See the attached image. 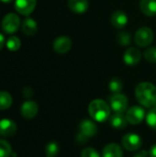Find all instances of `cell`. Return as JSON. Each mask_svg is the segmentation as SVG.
<instances>
[{
    "label": "cell",
    "mask_w": 156,
    "mask_h": 157,
    "mask_svg": "<svg viewBox=\"0 0 156 157\" xmlns=\"http://www.w3.org/2000/svg\"><path fill=\"white\" fill-rule=\"evenodd\" d=\"M138 102L145 108H153L156 103V86L149 82L140 83L135 88Z\"/></svg>",
    "instance_id": "obj_1"
},
{
    "label": "cell",
    "mask_w": 156,
    "mask_h": 157,
    "mask_svg": "<svg viewBox=\"0 0 156 157\" xmlns=\"http://www.w3.org/2000/svg\"><path fill=\"white\" fill-rule=\"evenodd\" d=\"M110 106L102 99H94L88 106L90 117L97 122H104L110 117Z\"/></svg>",
    "instance_id": "obj_2"
},
{
    "label": "cell",
    "mask_w": 156,
    "mask_h": 157,
    "mask_svg": "<svg viewBox=\"0 0 156 157\" xmlns=\"http://www.w3.org/2000/svg\"><path fill=\"white\" fill-rule=\"evenodd\" d=\"M134 40L139 47H147L154 40V32L148 27H142L136 31Z\"/></svg>",
    "instance_id": "obj_3"
},
{
    "label": "cell",
    "mask_w": 156,
    "mask_h": 157,
    "mask_svg": "<svg viewBox=\"0 0 156 157\" xmlns=\"http://www.w3.org/2000/svg\"><path fill=\"white\" fill-rule=\"evenodd\" d=\"M20 26V18L15 13H8L6 15L2 21V29L6 33L12 34L17 31Z\"/></svg>",
    "instance_id": "obj_4"
},
{
    "label": "cell",
    "mask_w": 156,
    "mask_h": 157,
    "mask_svg": "<svg viewBox=\"0 0 156 157\" xmlns=\"http://www.w3.org/2000/svg\"><path fill=\"white\" fill-rule=\"evenodd\" d=\"M109 106L115 113H124L128 108V98L120 93L114 94L109 98Z\"/></svg>",
    "instance_id": "obj_5"
},
{
    "label": "cell",
    "mask_w": 156,
    "mask_h": 157,
    "mask_svg": "<svg viewBox=\"0 0 156 157\" xmlns=\"http://www.w3.org/2000/svg\"><path fill=\"white\" fill-rule=\"evenodd\" d=\"M142 138L135 133L125 134L121 140L122 146L129 152H134L139 150L142 146Z\"/></svg>",
    "instance_id": "obj_6"
},
{
    "label": "cell",
    "mask_w": 156,
    "mask_h": 157,
    "mask_svg": "<svg viewBox=\"0 0 156 157\" xmlns=\"http://www.w3.org/2000/svg\"><path fill=\"white\" fill-rule=\"evenodd\" d=\"M126 119L128 121V123L132 125L140 124L143 119L145 118V111L144 109L140 106H133L130 108L126 112Z\"/></svg>",
    "instance_id": "obj_7"
},
{
    "label": "cell",
    "mask_w": 156,
    "mask_h": 157,
    "mask_svg": "<svg viewBox=\"0 0 156 157\" xmlns=\"http://www.w3.org/2000/svg\"><path fill=\"white\" fill-rule=\"evenodd\" d=\"M37 0H16L15 8L17 13L23 16L30 15L35 9Z\"/></svg>",
    "instance_id": "obj_8"
},
{
    "label": "cell",
    "mask_w": 156,
    "mask_h": 157,
    "mask_svg": "<svg viewBox=\"0 0 156 157\" xmlns=\"http://www.w3.org/2000/svg\"><path fill=\"white\" fill-rule=\"evenodd\" d=\"M72 47V40L67 36H60L53 41V49L57 53H67Z\"/></svg>",
    "instance_id": "obj_9"
},
{
    "label": "cell",
    "mask_w": 156,
    "mask_h": 157,
    "mask_svg": "<svg viewBox=\"0 0 156 157\" xmlns=\"http://www.w3.org/2000/svg\"><path fill=\"white\" fill-rule=\"evenodd\" d=\"M38 111H39V106L35 101H32V100L25 101L22 104L21 109H20L22 117L28 120L35 118L38 114Z\"/></svg>",
    "instance_id": "obj_10"
},
{
    "label": "cell",
    "mask_w": 156,
    "mask_h": 157,
    "mask_svg": "<svg viewBox=\"0 0 156 157\" xmlns=\"http://www.w3.org/2000/svg\"><path fill=\"white\" fill-rule=\"evenodd\" d=\"M17 132V124L9 119L0 120V136L9 138L15 135Z\"/></svg>",
    "instance_id": "obj_11"
},
{
    "label": "cell",
    "mask_w": 156,
    "mask_h": 157,
    "mask_svg": "<svg viewBox=\"0 0 156 157\" xmlns=\"http://www.w3.org/2000/svg\"><path fill=\"white\" fill-rule=\"evenodd\" d=\"M142 59V53L139 51V49L131 47L130 49H128L124 55H123V61L126 64L128 65H136L140 63Z\"/></svg>",
    "instance_id": "obj_12"
},
{
    "label": "cell",
    "mask_w": 156,
    "mask_h": 157,
    "mask_svg": "<svg viewBox=\"0 0 156 157\" xmlns=\"http://www.w3.org/2000/svg\"><path fill=\"white\" fill-rule=\"evenodd\" d=\"M79 132L88 139L94 137L97 132V127L96 123L90 120H84L83 121H81L79 125Z\"/></svg>",
    "instance_id": "obj_13"
},
{
    "label": "cell",
    "mask_w": 156,
    "mask_h": 157,
    "mask_svg": "<svg viewBox=\"0 0 156 157\" xmlns=\"http://www.w3.org/2000/svg\"><path fill=\"white\" fill-rule=\"evenodd\" d=\"M110 22L112 24V26L115 29H123L127 23H128V17L127 14L124 13L121 10H117L115 12H113V14L111 15L110 17Z\"/></svg>",
    "instance_id": "obj_14"
},
{
    "label": "cell",
    "mask_w": 156,
    "mask_h": 157,
    "mask_svg": "<svg viewBox=\"0 0 156 157\" xmlns=\"http://www.w3.org/2000/svg\"><path fill=\"white\" fill-rule=\"evenodd\" d=\"M68 7L74 13L83 14L88 9L89 3L87 0H69Z\"/></svg>",
    "instance_id": "obj_15"
},
{
    "label": "cell",
    "mask_w": 156,
    "mask_h": 157,
    "mask_svg": "<svg viewBox=\"0 0 156 157\" xmlns=\"http://www.w3.org/2000/svg\"><path fill=\"white\" fill-rule=\"evenodd\" d=\"M102 157H123V151L119 144H108L103 149Z\"/></svg>",
    "instance_id": "obj_16"
},
{
    "label": "cell",
    "mask_w": 156,
    "mask_h": 157,
    "mask_svg": "<svg viewBox=\"0 0 156 157\" xmlns=\"http://www.w3.org/2000/svg\"><path fill=\"white\" fill-rule=\"evenodd\" d=\"M140 9L147 17L156 15V0H141Z\"/></svg>",
    "instance_id": "obj_17"
},
{
    "label": "cell",
    "mask_w": 156,
    "mask_h": 157,
    "mask_svg": "<svg viewBox=\"0 0 156 157\" xmlns=\"http://www.w3.org/2000/svg\"><path fill=\"white\" fill-rule=\"evenodd\" d=\"M109 121H110V125L116 130H122L126 128L128 124L126 116L123 113H114L110 117Z\"/></svg>",
    "instance_id": "obj_18"
},
{
    "label": "cell",
    "mask_w": 156,
    "mask_h": 157,
    "mask_svg": "<svg viewBox=\"0 0 156 157\" xmlns=\"http://www.w3.org/2000/svg\"><path fill=\"white\" fill-rule=\"evenodd\" d=\"M38 29V25L33 18L28 17L22 23V31L28 36H33Z\"/></svg>",
    "instance_id": "obj_19"
},
{
    "label": "cell",
    "mask_w": 156,
    "mask_h": 157,
    "mask_svg": "<svg viewBox=\"0 0 156 157\" xmlns=\"http://www.w3.org/2000/svg\"><path fill=\"white\" fill-rule=\"evenodd\" d=\"M13 103L11 95L6 91H0V110L8 109Z\"/></svg>",
    "instance_id": "obj_20"
},
{
    "label": "cell",
    "mask_w": 156,
    "mask_h": 157,
    "mask_svg": "<svg viewBox=\"0 0 156 157\" xmlns=\"http://www.w3.org/2000/svg\"><path fill=\"white\" fill-rule=\"evenodd\" d=\"M13 154L12 147L6 140L0 139V157H10Z\"/></svg>",
    "instance_id": "obj_21"
},
{
    "label": "cell",
    "mask_w": 156,
    "mask_h": 157,
    "mask_svg": "<svg viewBox=\"0 0 156 157\" xmlns=\"http://www.w3.org/2000/svg\"><path fill=\"white\" fill-rule=\"evenodd\" d=\"M59 145L55 142L48 143L45 146V155L46 157H55L59 153Z\"/></svg>",
    "instance_id": "obj_22"
},
{
    "label": "cell",
    "mask_w": 156,
    "mask_h": 157,
    "mask_svg": "<svg viewBox=\"0 0 156 157\" xmlns=\"http://www.w3.org/2000/svg\"><path fill=\"white\" fill-rule=\"evenodd\" d=\"M117 41L122 46H128L131 43V36L127 31H120L117 35Z\"/></svg>",
    "instance_id": "obj_23"
},
{
    "label": "cell",
    "mask_w": 156,
    "mask_h": 157,
    "mask_svg": "<svg viewBox=\"0 0 156 157\" xmlns=\"http://www.w3.org/2000/svg\"><path fill=\"white\" fill-rule=\"evenodd\" d=\"M146 119V122L148 124V126L153 129L156 130V108L153 107L151 108V109L148 111V113L145 116Z\"/></svg>",
    "instance_id": "obj_24"
},
{
    "label": "cell",
    "mask_w": 156,
    "mask_h": 157,
    "mask_svg": "<svg viewBox=\"0 0 156 157\" xmlns=\"http://www.w3.org/2000/svg\"><path fill=\"white\" fill-rule=\"evenodd\" d=\"M6 47L9 51L11 52H16L20 48L21 45V41L17 37V36H11L8 38V40H6Z\"/></svg>",
    "instance_id": "obj_25"
},
{
    "label": "cell",
    "mask_w": 156,
    "mask_h": 157,
    "mask_svg": "<svg viewBox=\"0 0 156 157\" xmlns=\"http://www.w3.org/2000/svg\"><path fill=\"white\" fill-rule=\"evenodd\" d=\"M108 88L109 90L114 93V94H119L120 93V91L123 88V85L122 82L120 81V79L119 78H113L110 80L109 84H108Z\"/></svg>",
    "instance_id": "obj_26"
},
{
    "label": "cell",
    "mask_w": 156,
    "mask_h": 157,
    "mask_svg": "<svg viewBox=\"0 0 156 157\" xmlns=\"http://www.w3.org/2000/svg\"><path fill=\"white\" fill-rule=\"evenodd\" d=\"M144 58L152 63H156V47H150L144 52Z\"/></svg>",
    "instance_id": "obj_27"
},
{
    "label": "cell",
    "mask_w": 156,
    "mask_h": 157,
    "mask_svg": "<svg viewBox=\"0 0 156 157\" xmlns=\"http://www.w3.org/2000/svg\"><path fill=\"white\" fill-rule=\"evenodd\" d=\"M81 157H100L99 154L92 147H87L84 149L81 153Z\"/></svg>",
    "instance_id": "obj_28"
},
{
    "label": "cell",
    "mask_w": 156,
    "mask_h": 157,
    "mask_svg": "<svg viewBox=\"0 0 156 157\" xmlns=\"http://www.w3.org/2000/svg\"><path fill=\"white\" fill-rule=\"evenodd\" d=\"M87 140H88V138H86V136H84L82 133H78L77 134V136H76V138H75V141L79 144H86V142H87Z\"/></svg>",
    "instance_id": "obj_29"
},
{
    "label": "cell",
    "mask_w": 156,
    "mask_h": 157,
    "mask_svg": "<svg viewBox=\"0 0 156 157\" xmlns=\"http://www.w3.org/2000/svg\"><path fill=\"white\" fill-rule=\"evenodd\" d=\"M23 95H24L25 98H31L32 95H33V91H32V89L30 87H25L23 89Z\"/></svg>",
    "instance_id": "obj_30"
},
{
    "label": "cell",
    "mask_w": 156,
    "mask_h": 157,
    "mask_svg": "<svg viewBox=\"0 0 156 157\" xmlns=\"http://www.w3.org/2000/svg\"><path fill=\"white\" fill-rule=\"evenodd\" d=\"M133 157H149V154L145 150H143V151H140L139 153H137Z\"/></svg>",
    "instance_id": "obj_31"
},
{
    "label": "cell",
    "mask_w": 156,
    "mask_h": 157,
    "mask_svg": "<svg viewBox=\"0 0 156 157\" xmlns=\"http://www.w3.org/2000/svg\"><path fill=\"white\" fill-rule=\"evenodd\" d=\"M149 157H156V144H154L151 148V150L149 152Z\"/></svg>",
    "instance_id": "obj_32"
},
{
    "label": "cell",
    "mask_w": 156,
    "mask_h": 157,
    "mask_svg": "<svg viewBox=\"0 0 156 157\" xmlns=\"http://www.w3.org/2000/svg\"><path fill=\"white\" fill-rule=\"evenodd\" d=\"M5 43H6V40H5V37H4V35L2 34V33H0V50L4 47V45H5Z\"/></svg>",
    "instance_id": "obj_33"
},
{
    "label": "cell",
    "mask_w": 156,
    "mask_h": 157,
    "mask_svg": "<svg viewBox=\"0 0 156 157\" xmlns=\"http://www.w3.org/2000/svg\"><path fill=\"white\" fill-rule=\"evenodd\" d=\"M1 2H3V3H9V2H11L12 0H0Z\"/></svg>",
    "instance_id": "obj_34"
},
{
    "label": "cell",
    "mask_w": 156,
    "mask_h": 157,
    "mask_svg": "<svg viewBox=\"0 0 156 157\" xmlns=\"http://www.w3.org/2000/svg\"><path fill=\"white\" fill-rule=\"evenodd\" d=\"M154 107H155V108H156V103H155V105H154Z\"/></svg>",
    "instance_id": "obj_35"
}]
</instances>
